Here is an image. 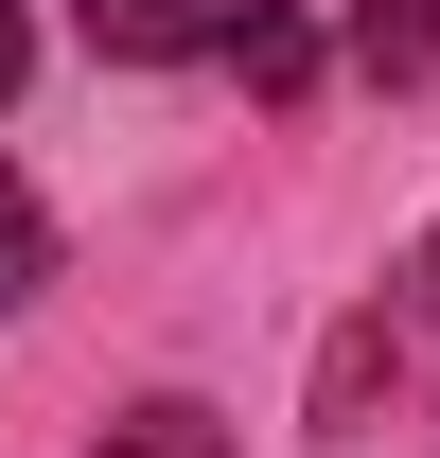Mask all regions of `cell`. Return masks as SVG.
<instances>
[{
  "mask_svg": "<svg viewBox=\"0 0 440 458\" xmlns=\"http://www.w3.org/2000/svg\"><path fill=\"white\" fill-rule=\"evenodd\" d=\"M89 36H106V54H212L229 18L212 0H89Z\"/></svg>",
  "mask_w": 440,
  "mask_h": 458,
  "instance_id": "cell-1",
  "label": "cell"
},
{
  "mask_svg": "<svg viewBox=\"0 0 440 458\" xmlns=\"http://www.w3.org/2000/svg\"><path fill=\"white\" fill-rule=\"evenodd\" d=\"M352 54H370V71H440V0H370Z\"/></svg>",
  "mask_w": 440,
  "mask_h": 458,
  "instance_id": "cell-2",
  "label": "cell"
},
{
  "mask_svg": "<svg viewBox=\"0 0 440 458\" xmlns=\"http://www.w3.org/2000/svg\"><path fill=\"white\" fill-rule=\"evenodd\" d=\"M106 458H229V441H212V405H141Z\"/></svg>",
  "mask_w": 440,
  "mask_h": 458,
  "instance_id": "cell-3",
  "label": "cell"
},
{
  "mask_svg": "<svg viewBox=\"0 0 440 458\" xmlns=\"http://www.w3.org/2000/svg\"><path fill=\"white\" fill-rule=\"evenodd\" d=\"M36 265H54V229H36V194H18V176H0V300L36 283Z\"/></svg>",
  "mask_w": 440,
  "mask_h": 458,
  "instance_id": "cell-4",
  "label": "cell"
},
{
  "mask_svg": "<svg viewBox=\"0 0 440 458\" xmlns=\"http://www.w3.org/2000/svg\"><path fill=\"white\" fill-rule=\"evenodd\" d=\"M387 300H405V352H423V370H440V229H423V265H405V283H387Z\"/></svg>",
  "mask_w": 440,
  "mask_h": 458,
  "instance_id": "cell-5",
  "label": "cell"
},
{
  "mask_svg": "<svg viewBox=\"0 0 440 458\" xmlns=\"http://www.w3.org/2000/svg\"><path fill=\"white\" fill-rule=\"evenodd\" d=\"M18 54H36V36H18V0H0V106H18Z\"/></svg>",
  "mask_w": 440,
  "mask_h": 458,
  "instance_id": "cell-6",
  "label": "cell"
}]
</instances>
